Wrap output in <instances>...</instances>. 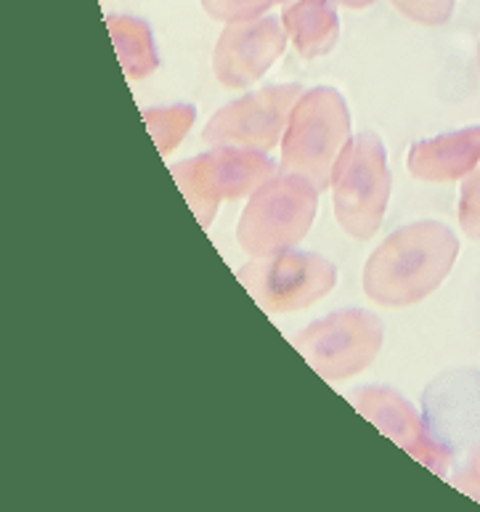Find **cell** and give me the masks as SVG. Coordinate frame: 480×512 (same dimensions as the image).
<instances>
[{
  "mask_svg": "<svg viewBox=\"0 0 480 512\" xmlns=\"http://www.w3.org/2000/svg\"><path fill=\"white\" fill-rule=\"evenodd\" d=\"M457 234L438 221L393 231L364 266L366 298L388 308L414 306L443 284L457 263Z\"/></svg>",
  "mask_w": 480,
  "mask_h": 512,
  "instance_id": "cell-1",
  "label": "cell"
},
{
  "mask_svg": "<svg viewBox=\"0 0 480 512\" xmlns=\"http://www.w3.org/2000/svg\"><path fill=\"white\" fill-rule=\"evenodd\" d=\"M351 144V112L340 91L321 85L305 91L292 109L282 138V173L311 181L319 192L332 186L337 162Z\"/></svg>",
  "mask_w": 480,
  "mask_h": 512,
  "instance_id": "cell-2",
  "label": "cell"
},
{
  "mask_svg": "<svg viewBox=\"0 0 480 512\" xmlns=\"http://www.w3.org/2000/svg\"><path fill=\"white\" fill-rule=\"evenodd\" d=\"M319 207V189L295 176L276 173L263 184L239 215L237 242L252 258L284 253L308 234Z\"/></svg>",
  "mask_w": 480,
  "mask_h": 512,
  "instance_id": "cell-3",
  "label": "cell"
},
{
  "mask_svg": "<svg viewBox=\"0 0 480 512\" xmlns=\"http://www.w3.org/2000/svg\"><path fill=\"white\" fill-rule=\"evenodd\" d=\"M276 173L279 170L274 160H268L266 152L237 146H218L199 157L178 162L173 168L178 189L202 223V229L213 223L221 202L255 194Z\"/></svg>",
  "mask_w": 480,
  "mask_h": 512,
  "instance_id": "cell-4",
  "label": "cell"
},
{
  "mask_svg": "<svg viewBox=\"0 0 480 512\" xmlns=\"http://www.w3.org/2000/svg\"><path fill=\"white\" fill-rule=\"evenodd\" d=\"M390 168L385 146L374 133H359L337 162L332 192L335 218L353 239H369L382 226L390 199Z\"/></svg>",
  "mask_w": 480,
  "mask_h": 512,
  "instance_id": "cell-5",
  "label": "cell"
},
{
  "mask_svg": "<svg viewBox=\"0 0 480 512\" xmlns=\"http://www.w3.org/2000/svg\"><path fill=\"white\" fill-rule=\"evenodd\" d=\"M382 340H385V324L380 316L361 308H348L313 321L311 327L292 337V345L311 364L316 375L337 383L364 372L377 359Z\"/></svg>",
  "mask_w": 480,
  "mask_h": 512,
  "instance_id": "cell-6",
  "label": "cell"
},
{
  "mask_svg": "<svg viewBox=\"0 0 480 512\" xmlns=\"http://www.w3.org/2000/svg\"><path fill=\"white\" fill-rule=\"evenodd\" d=\"M239 282L268 314H292L313 306L337 282V268L324 255L284 253L252 258L237 271Z\"/></svg>",
  "mask_w": 480,
  "mask_h": 512,
  "instance_id": "cell-7",
  "label": "cell"
},
{
  "mask_svg": "<svg viewBox=\"0 0 480 512\" xmlns=\"http://www.w3.org/2000/svg\"><path fill=\"white\" fill-rule=\"evenodd\" d=\"M303 88L298 83L271 85L255 93H247L239 101H231L218 109L202 130L207 146H237V149H274L287 133V123Z\"/></svg>",
  "mask_w": 480,
  "mask_h": 512,
  "instance_id": "cell-8",
  "label": "cell"
},
{
  "mask_svg": "<svg viewBox=\"0 0 480 512\" xmlns=\"http://www.w3.org/2000/svg\"><path fill=\"white\" fill-rule=\"evenodd\" d=\"M287 30L276 16H258L231 22L221 32L213 51V72L218 83L237 91L258 83L287 48Z\"/></svg>",
  "mask_w": 480,
  "mask_h": 512,
  "instance_id": "cell-9",
  "label": "cell"
},
{
  "mask_svg": "<svg viewBox=\"0 0 480 512\" xmlns=\"http://www.w3.org/2000/svg\"><path fill=\"white\" fill-rule=\"evenodd\" d=\"M353 406L364 414L366 420H372L377 428L396 444L412 451L414 457L433 467L435 473H446L449 451L441 444H435L430 433L425 430L422 420L417 417L406 398H401L396 390L388 388H359L351 393Z\"/></svg>",
  "mask_w": 480,
  "mask_h": 512,
  "instance_id": "cell-10",
  "label": "cell"
},
{
  "mask_svg": "<svg viewBox=\"0 0 480 512\" xmlns=\"http://www.w3.org/2000/svg\"><path fill=\"white\" fill-rule=\"evenodd\" d=\"M480 165V125L425 138L409 149L406 168L427 184L462 181Z\"/></svg>",
  "mask_w": 480,
  "mask_h": 512,
  "instance_id": "cell-11",
  "label": "cell"
},
{
  "mask_svg": "<svg viewBox=\"0 0 480 512\" xmlns=\"http://www.w3.org/2000/svg\"><path fill=\"white\" fill-rule=\"evenodd\" d=\"M282 24L303 59L329 54L340 38L335 0H298L284 11Z\"/></svg>",
  "mask_w": 480,
  "mask_h": 512,
  "instance_id": "cell-12",
  "label": "cell"
},
{
  "mask_svg": "<svg viewBox=\"0 0 480 512\" xmlns=\"http://www.w3.org/2000/svg\"><path fill=\"white\" fill-rule=\"evenodd\" d=\"M109 35L120 56L122 72L128 80H144L160 67V56L154 46V35L149 24L136 16H109Z\"/></svg>",
  "mask_w": 480,
  "mask_h": 512,
  "instance_id": "cell-13",
  "label": "cell"
},
{
  "mask_svg": "<svg viewBox=\"0 0 480 512\" xmlns=\"http://www.w3.org/2000/svg\"><path fill=\"white\" fill-rule=\"evenodd\" d=\"M149 136L154 138V144L160 149V154H170L183 141V136L189 133L194 125V107L189 104H178V107H154L141 109Z\"/></svg>",
  "mask_w": 480,
  "mask_h": 512,
  "instance_id": "cell-14",
  "label": "cell"
},
{
  "mask_svg": "<svg viewBox=\"0 0 480 512\" xmlns=\"http://www.w3.org/2000/svg\"><path fill=\"white\" fill-rule=\"evenodd\" d=\"M282 0H202V6L213 19L218 22H247V19H258L274 8Z\"/></svg>",
  "mask_w": 480,
  "mask_h": 512,
  "instance_id": "cell-15",
  "label": "cell"
},
{
  "mask_svg": "<svg viewBox=\"0 0 480 512\" xmlns=\"http://www.w3.org/2000/svg\"><path fill=\"white\" fill-rule=\"evenodd\" d=\"M459 226L470 239H480V165L462 178L459 189Z\"/></svg>",
  "mask_w": 480,
  "mask_h": 512,
  "instance_id": "cell-16",
  "label": "cell"
},
{
  "mask_svg": "<svg viewBox=\"0 0 480 512\" xmlns=\"http://www.w3.org/2000/svg\"><path fill=\"white\" fill-rule=\"evenodd\" d=\"M412 22L425 27H441L454 14V0H390Z\"/></svg>",
  "mask_w": 480,
  "mask_h": 512,
  "instance_id": "cell-17",
  "label": "cell"
},
{
  "mask_svg": "<svg viewBox=\"0 0 480 512\" xmlns=\"http://www.w3.org/2000/svg\"><path fill=\"white\" fill-rule=\"evenodd\" d=\"M470 475H473L475 481L480 483V446H478V449H475L473 462H470Z\"/></svg>",
  "mask_w": 480,
  "mask_h": 512,
  "instance_id": "cell-18",
  "label": "cell"
},
{
  "mask_svg": "<svg viewBox=\"0 0 480 512\" xmlns=\"http://www.w3.org/2000/svg\"><path fill=\"white\" fill-rule=\"evenodd\" d=\"M335 3H340V6L345 8H366L372 6L374 0H335Z\"/></svg>",
  "mask_w": 480,
  "mask_h": 512,
  "instance_id": "cell-19",
  "label": "cell"
},
{
  "mask_svg": "<svg viewBox=\"0 0 480 512\" xmlns=\"http://www.w3.org/2000/svg\"><path fill=\"white\" fill-rule=\"evenodd\" d=\"M478 64H480V46H478Z\"/></svg>",
  "mask_w": 480,
  "mask_h": 512,
  "instance_id": "cell-20",
  "label": "cell"
}]
</instances>
